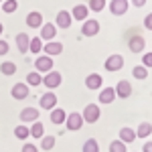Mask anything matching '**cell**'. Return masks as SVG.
<instances>
[{
	"mask_svg": "<svg viewBox=\"0 0 152 152\" xmlns=\"http://www.w3.org/2000/svg\"><path fill=\"white\" fill-rule=\"evenodd\" d=\"M55 144H57L55 136H43V138H41V148H43V150H53Z\"/></svg>",
	"mask_w": 152,
	"mask_h": 152,
	"instance_id": "obj_29",
	"label": "cell"
},
{
	"mask_svg": "<svg viewBox=\"0 0 152 152\" xmlns=\"http://www.w3.org/2000/svg\"><path fill=\"white\" fill-rule=\"evenodd\" d=\"M0 71H2L4 75H14V73H16V63H12V61H4V63L0 65Z\"/></svg>",
	"mask_w": 152,
	"mask_h": 152,
	"instance_id": "obj_31",
	"label": "cell"
},
{
	"mask_svg": "<svg viewBox=\"0 0 152 152\" xmlns=\"http://www.w3.org/2000/svg\"><path fill=\"white\" fill-rule=\"evenodd\" d=\"M26 24H28L31 28H41V26H43V14L37 12V10L28 12V14H26Z\"/></svg>",
	"mask_w": 152,
	"mask_h": 152,
	"instance_id": "obj_19",
	"label": "cell"
},
{
	"mask_svg": "<svg viewBox=\"0 0 152 152\" xmlns=\"http://www.w3.org/2000/svg\"><path fill=\"white\" fill-rule=\"evenodd\" d=\"M142 65L146 69H152V53H144L142 55Z\"/></svg>",
	"mask_w": 152,
	"mask_h": 152,
	"instance_id": "obj_35",
	"label": "cell"
},
{
	"mask_svg": "<svg viewBox=\"0 0 152 152\" xmlns=\"http://www.w3.org/2000/svg\"><path fill=\"white\" fill-rule=\"evenodd\" d=\"M43 53L49 55V57L61 55V53H63V43H59V41H49V43L43 45Z\"/></svg>",
	"mask_w": 152,
	"mask_h": 152,
	"instance_id": "obj_13",
	"label": "cell"
},
{
	"mask_svg": "<svg viewBox=\"0 0 152 152\" xmlns=\"http://www.w3.org/2000/svg\"><path fill=\"white\" fill-rule=\"evenodd\" d=\"M128 49L136 55V53H142L144 49H146V39H142L140 35H136V37H132L128 41Z\"/></svg>",
	"mask_w": 152,
	"mask_h": 152,
	"instance_id": "obj_15",
	"label": "cell"
},
{
	"mask_svg": "<svg viewBox=\"0 0 152 152\" xmlns=\"http://www.w3.org/2000/svg\"><path fill=\"white\" fill-rule=\"evenodd\" d=\"M99 33V20L95 18H85L81 24V35L83 37H95Z\"/></svg>",
	"mask_w": 152,
	"mask_h": 152,
	"instance_id": "obj_5",
	"label": "cell"
},
{
	"mask_svg": "<svg viewBox=\"0 0 152 152\" xmlns=\"http://www.w3.org/2000/svg\"><path fill=\"white\" fill-rule=\"evenodd\" d=\"M105 6H107L105 0H89V2H87V8H89L91 12H102Z\"/></svg>",
	"mask_w": 152,
	"mask_h": 152,
	"instance_id": "obj_28",
	"label": "cell"
},
{
	"mask_svg": "<svg viewBox=\"0 0 152 152\" xmlns=\"http://www.w3.org/2000/svg\"><path fill=\"white\" fill-rule=\"evenodd\" d=\"M130 2H132V4H134L136 8H142V6L146 4V0H130Z\"/></svg>",
	"mask_w": 152,
	"mask_h": 152,
	"instance_id": "obj_39",
	"label": "cell"
},
{
	"mask_svg": "<svg viewBox=\"0 0 152 152\" xmlns=\"http://www.w3.org/2000/svg\"><path fill=\"white\" fill-rule=\"evenodd\" d=\"M28 130H31V136H33V138H43V136H45V126H43V122H39V120L33 122V126Z\"/></svg>",
	"mask_w": 152,
	"mask_h": 152,
	"instance_id": "obj_25",
	"label": "cell"
},
{
	"mask_svg": "<svg viewBox=\"0 0 152 152\" xmlns=\"http://www.w3.org/2000/svg\"><path fill=\"white\" fill-rule=\"evenodd\" d=\"M16 8H18V2H16V0H4V2H2V6H0V10L8 12V14H12Z\"/></svg>",
	"mask_w": 152,
	"mask_h": 152,
	"instance_id": "obj_33",
	"label": "cell"
},
{
	"mask_svg": "<svg viewBox=\"0 0 152 152\" xmlns=\"http://www.w3.org/2000/svg\"><path fill=\"white\" fill-rule=\"evenodd\" d=\"M132 75H134V77H136V79H146V77H148V69H146V67H144V65H136V67H134V69H132Z\"/></svg>",
	"mask_w": 152,
	"mask_h": 152,
	"instance_id": "obj_32",
	"label": "cell"
},
{
	"mask_svg": "<svg viewBox=\"0 0 152 152\" xmlns=\"http://www.w3.org/2000/svg\"><path fill=\"white\" fill-rule=\"evenodd\" d=\"M39 118H41V112L37 107H24L23 112H20V122L23 124H33Z\"/></svg>",
	"mask_w": 152,
	"mask_h": 152,
	"instance_id": "obj_12",
	"label": "cell"
},
{
	"mask_svg": "<svg viewBox=\"0 0 152 152\" xmlns=\"http://www.w3.org/2000/svg\"><path fill=\"white\" fill-rule=\"evenodd\" d=\"M99 116H102V110H99V105L97 104H87L85 107H83V122H87V124H95L97 120H99Z\"/></svg>",
	"mask_w": 152,
	"mask_h": 152,
	"instance_id": "obj_1",
	"label": "cell"
},
{
	"mask_svg": "<svg viewBox=\"0 0 152 152\" xmlns=\"http://www.w3.org/2000/svg\"><path fill=\"white\" fill-rule=\"evenodd\" d=\"M118 136H120L118 140H122L124 144H130V142H134V138H136V132H134L132 128H128V126H124V128L120 130Z\"/></svg>",
	"mask_w": 152,
	"mask_h": 152,
	"instance_id": "obj_22",
	"label": "cell"
},
{
	"mask_svg": "<svg viewBox=\"0 0 152 152\" xmlns=\"http://www.w3.org/2000/svg\"><path fill=\"white\" fill-rule=\"evenodd\" d=\"M104 67H105V71H110V73H114V71H120L122 67H124V57H122L120 53H116V55H110V57L105 59Z\"/></svg>",
	"mask_w": 152,
	"mask_h": 152,
	"instance_id": "obj_4",
	"label": "cell"
},
{
	"mask_svg": "<svg viewBox=\"0 0 152 152\" xmlns=\"http://www.w3.org/2000/svg\"><path fill=\"white\" fill-rule=\"evenodd\" d=\"M8 43L4 41V39H0V55H8Z\"/></svg>",
	"mask_w": 152,
	"mask_h": 152,
	"instance_id": "obj_36",
	"label": "cell"
},
{
	"mask_svg": "<svg viewBox=\"0 0 152 152\" xmlns=\"http://www.w3.org/2000/svg\"><path fill=\"white\" fill-rule=\"evenodd\" d=\"M61 81H63V75L59 71H49V73H45V77H43V85L49 87V91L57 89L59 85H61Z\"/></svg>",
	"mask_w": 152,
	"mask_h": 152,
	"instance_id": "obj_2",
	"label": "cell"
},
{
	"mask_svg": "<svg viewBox=\"0 0 152 152\" xmlns=\"http://www.w3.org/2000/svg\"><path fill=\"white\" fill-rule=\"evenodd\" d=\"M28 94H31V87H28L26 83H23V81L14 83V85H12V89H10V95L14 97V99H26Z\"/></svg>",
	"mask_w": 152,
	"mask_h": 152,
	"instance_id": "obj_9",
	"label": "cell"
},
{
	"mask_svg": "<svg viewBox=\"0 0 152 152\" xmlns=\"http://www.w3.org/2000/svg\"><path fill=\"white\" fill-rule=\"evenodd\" d=\"M43 41H41V37H35V39H31V43H28V51L33 53V55H39L41 51H43Z\"/></svg>",
	"mask_w": 152,
	"mask_h": 152,
	"instance_id": "obj_27",
	"label": "cell"
},
{
	"mask_svg": "<svg viewBox=\"0 0 152 152\" xmlns=\"http://www.w3.org/2000/svg\"><path fill=\"white\" fill-rule=\"evenodd\" d=\"M14 136H16L18 140H26V138H31V130H28L26 124H20V126L14 128Z\"/></svg>",
	"mask_w": 152,
	"mask_h": 152,
	"instance_id": "obj_26",
	"label": "cell"
},
{
	"mask_svg": "<svg viewBox=\"0 0 152 152\" xmlns=\"http://www.w3.org/2000/svg\"><path fill=\"white\" fill-rule=\"evenodd\" d=\"M142 152H152V142H144V146H142Z\"/></svg>",
	"mask_w": 152,
	"mask_h": 152,
	"instance_id": "obj_40",
	"label": "cell"
},
{
	"mask_svg": "<svg viewBox=\"0 0 152 152\" xmlns=\"http://www.w3.org/2000/svg\"><path fill=\"white\" fill-rule=\"evenodd\" d=\"M87 16H89V8H87L85 4H77V6H73V10H71V18H73V20L83 23Z\"/></svg>",
	"mask_w": 152,
	"mask_h": 152,
	"instance_id": "obj_18",
	"label": "cell"
},
{
	"mask_svg": "<svg viewBox=\"0 0 152 152\" xmlns=\"http://www.w3.org/2000/svg\"><path fill=\"white\" fill-rule=\"evenodd\" d=\"M85 87H87V89H102V87H104L102 75H99V73H89V75L85 77Z\"/></svg>",
	"mask_w": 152,
	"mask_h": 152,
	"instance_id": "obj_16",
	"label": "cell"
},
{
	"mask_svg": "<svg viewBox=\"0 0 152 152\" xmlns=\"http://www.w3.org/2000/svg\"><path fill=\"white\" fill-rule=\"evenodd\" d=\"M39 105H41V110L51 112V110L57 105V95H55V91H47V94H43V95H41V99H39Z\"/></svg>",
	"mask_w": 152,
	"mask_h": 152,
	"instance_id": "obj_10",
	"label": "cell"
},
{
	"mask_svg": "<svg viewBox=\"0 0 152 152\" xmlns=\"http://www.w3.org/2000/svg\"><path fill=\"white\" fill-rule=\"evenodd\" d=\"M28 43H31V37L26 35V33H18L16 35V47H18V51L20 53H28Z\"/></svg>",
	"mask_w": 152,
	"mask_h": 152,
	"instance_id": "obj_20",
	"label": "cell"
},
{
	"mask_svg": "<svg viewBox=\"0 0 152 152\" xmlns=\"http://www.w3.org/2000/svg\"><path fill=\"white\" fill-rule=\"evenodd\" d=\"M26 85L28 87H37V85H43V75L39 73V71H31L28 75H26Z\"/></svg>",
	"mask_w": 152,
	"mask_h": 152,
	"instance_id": "obj_23",
	"label": "cell"
},
{
	"mask_svg": "<svg viewBox=\"0 0 152 152\" xmlns=\"http://www.w3.org/2000/svg\"><path fill=\"white\" fill-rule=\"evenodd\" d=\"M152 134V124L150 122H140V126L136 130V138H148Z\"/></svg>",
	"mask_w": 152,
	"mask_h": 152,
	"instance_id": "obj_24",
	"label": "cell"
},
{
	"mask_svg": "<svg viewBox=\"0 0 152 152\" xmlns=\"http://www.w3.org/2000/svg\"><path fill=\"white\" fill-rule=\"evenodd\" d=\"M114 99H116L114 87H102L99 89V95H97V102L99 104H114Z\"/></svg>",
	"mask_w": 152,
	"mask_h": 152,
	"instance_id": "obj_17",
	"label": "cell"
},
{
	"mask_svg": "<svg viewBox=\"0 0 152 152\" xmlns=\"http://www.w3.org/2000/svg\"><path fill=\"white\" fill-rule=\"evenodd\" d=\"M57 37V26L53 23H43V26H41V41L45 43V41H53Z\"/></svg>",
	"mask_w": 152,
	"mask_h": 152,
	"instance_id": "obj_11",
	"label": "cell"
},
{
	"mask_svg": "<svg viewBox=\"0 0 152 152\" xmlns=\"http://www.w3.org/2000/svg\"><path fill=\"white\" fill-rule=\"evenodd\" d=\"M71 12L69 10H59L57 12V18H55V26L57 28H69L71 26Z\"/></svg>",
	"mask_w": 152,
	"mask_h": 152,
	"instance_id": "obj_14",
	"label": "cell"
},
{
	"mask_svg": "<svg viewBox=\"0 0 152 152\" xmlns=\"http://www.w3.org/2000/svg\"><path fill=\"white\" fill-rule=\"evenodd\" d=\"M23 152H39V150H37V146H35V144H31V142H26V144L23 146Z\"/></svg>",
	"mask_w": 152,
	"mask_h": 152,
	"instance_id": "obj_38",
	"label": "cell"
},
{
	"mask_svg": "<svg viewBox=\"0 0 152 152\" xmlns=\"http://www.w3.org/2000/svg\"><path fill=\"white\" fill-rule=\"evenodd\" d=\"M144 28H146V31H152V12L144 16Z\"/></svg>",
	"mask_w": 152,
	"mask_h": 152,
	"instance_id": "obj_37",
	"label": "cell"
},
{
	"mask_svg": "<svg viewBox=\"0 0 152 152\" xmlns=\"http://www.w3.org/2000/svg\"><path fill=\"white\" fill-rule=\"evenodd\" d=\"M81 152H99V144H97V140H95V138H89V140H85V144H83Z\"/></svg>",
	"mask_w": 152,
	"mask_h": 152,
	"instance_id": "obj_30",
	"label": "cell"
},
{
	"mask_svg": "<svg viewBox=\"0 0 152 152\" xmlns=\"http://www.w3.org/2000/svg\"><path fill=\"white\" fill-rule=\"evenodd\" d=\"M2 31H4V24L0 23V35H2Z\"/></svg>",
	"mask_w": 152,
	"mask_h": 152,
	"instance_id": "obj_41",
	"label": "cell"
},
{
	"mask_svg": "<svg viewBox=\"0 0 152 152\" xmlns=\"http://www.w3.org/2000/svg\"><path fill=\"white\" fill-rule=\"evenodd\" d=\"M65 118H67L65 110H61V107H53V110H51V122H53L55 126L65 124Z\"/></svg>",
	"mask_w": 152,
	"mask_h": 152,
	"instance_id": "obj_21",
	"label": "cell"
},
{
	"mask_svg": "<svg viewBox=\"0 0 152 152\" xmlns=\"http://www.w3.org/2000/svg\"><path fill=\"white\" fill-rule=\"evenodd\" d=\"M83 124H85V122H83V118H81L79 112H71L69 116L65 118V126H67L69 132H77V130H81Z\"/></svg>",
	"mask_w": 152,
	"mask_h": 152,
	"instance_id": "obj_3",
	"label": "cell"
},
{
	"mask_svg": "<svg viewBox=\"0 0 152 152\" xmlns=\"http://www.w3.org/2000/svg\"><path fill=\"white\" fill-rule=\"evenodd\" d=\"M130 8V0H112L110 2V12L114 16H124Z\"/></svg>",
	"mask_w": 152,
	"mask_h": 152,
	"instance_id": "obj_6",
	"label": "cell"
},
{
	"mask_svg": "<svg viewBox=\"0 0 152 152\" xmlns=\"http://www.w3.org/2000/svg\"><path fill=\"white\" fill-rule=\"evenodd\" d=\"M114 91H116V97L128 99L130 95H132V83H130L128 79H122V81H118V85L114 87Z\"/></svg>",
	"mask_w": 152,
	"mask_h": 152,
	"instance_id": "obj_8",
	"label": "cell"
},
{
	"mask_svg": "<svg viewBox=\"0 0 152 152\" xmlns=\"http://www.w3.org/2000/svg\"><path fill=\"white\" fill-rule=\"evenodd\" d=\"M110 152H128V150H126V144L122 140H114L110 144Z\"/></svg>",
	"mask_w": 152,
	"mask_h": 152,
	"instance_id": "obj_34",
	"label": "cell"
},
{
	"mask_svg": "<svg viewBox=\"0 0 152 152\" xmlns=\"http://www.w3.org/2000/svg\"><path fill=\"white\" fill-rule=\"evenodd\" d=\"M0 2H4V0H0Z\"/></svg>",
	"mask_w": 152,
	"mask_h": 152,
	"instance_id": "obj_42",
	"label": "cell"
},
{
	"mask_svg": "<svg viewBox=\"0 0 152 152\" xmlns=\"http://www.w3.org/2000/svg\"><path fill=\"white\" fill-rule=\"evenodd\" d=\"M35 69L39 73H49V71H53V57H49V55H41V57L35 59Z\"/></svg>",
	"mask_w": 152,
	"mask_h": 152,
	"instance_id": "obj_7",
	"label": "cell"
}]
</instances>
